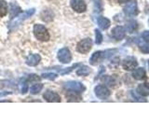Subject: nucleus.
Here are the masks:
<instances>
[{"mask_svg": "<svg viewBox=\"0 0 149 140\" xmlns=\"http://www.w3.org/2000/svg\"><path fill=\"white\" fill-rule=\"evenodd\" d=\"M64 89L65 90H71V91H74L77 92L79 93L83 92L85 91V86L83 85L81 82L78 81H68L64 84Z\"/></svg>", "mask_w": 149, "mask_h": 140, "instance_id": "39448f33", "label": "nucleus"}, {"mask_svg": "<svg viewBox=\"0 0 149 140\" xmlns=\"http://www.w3.org/2000/svg\"><path fill=\"white\" fill-rule=\"evenodd\" d=\"M58 60L63 64H68L72 60V54L67 48H63L58 51Z\"/></svg>", "mask_w": 149, "mask_h": 140, "instance_id": "20e7f679", "label": "nucleus"}, {"mask_svg": "<svg viewBox=\"0 0 149 140\" xmlns=\"http://www.w3.org/2000/svg\"><path fill=\"white\" fill-rule=\"evenodd\" d=\"M66 98L69 102H78L81 100V96L79 95V92L66 90Z\"/></svg>", "mask_w": 149, "mask_h": 140, "instance_id": "4468645a", "label": "nucleus"}, {"mask_svg": "<svg viewBox=\"0 0 149 140\" xmlns=\"http://www.w3.org/2000/svg\"><path fill=\"white\" fill-rule=\"evenodd\" d=\"M14 88V82L10 80H0V89Z\"/></svg>", "mask_w": 149, "mask_h": 140, "instance_id": "b1692460", "label": "nucleus"}, {"mask_svg": "<svg viewBox=\"0 0 149 140\" xmlns=\"http://www.w3.org/2000/svg\"><path fill=\"white\" fill-rule=\"evenodd\" d=\"M8 13V4L5 0H0V17H4Z\"/></svg>", "mask_w": 149, "mask_h": 140, "instance_id": "aec40b11", "label": "nucleus"}, {"mask_svg": "<svg viewBox=\"0 0 149 140\" xmlns=\"http://www.w3.org/2000/svg\"><path fill=\"white\" fill-rule=\"evenodd\" d=\"M124 11L126 14H128V15H136L138 12L136 2L132 1V2H130L129 4H127V6L124 8Z\"/></svg>", "mask_w": 149, "mask_h": 140, "instance_id": "f8f14e48", "label": "nucleus"}, {"mask_svg": "<svg viewBox=\"0 0 149 140\" xmlns=\"http://www.w3.org/2000/svg\"><path fill=\"white\" fill-rule=\"evenodd\" d=\"M20 89H21V92L22 93H26L27 91H28L27 80H25L24 78H22V80L20 82Z\"/></svg>", "mask_w": 149, "mask_h": 140, "instance_id": "393cba45", "label": "nucleus"}, {"mask_svg": "<svg viewBox=\"0 0 149 140\" xmlns=\"http://www.w3.org/2000/svg\"><path fill=\"white\" fill-rule=\"evenodd\" d=\"M140 50H141L144 53H149V45L146 43H139Z\"/></svg>", "mask_w": 149, "mask_h": 140, "instance_id": "cd10ccee", "label": "nucleus"}, {"mask_svg": "<svg viewBox=\"0 0 149 140\" xmlns=\"http://www.w3.org/2000/svg\"><path fill=\"white\" fill-rule=\"evenodd\" d=\"M137 61L136 59H135L134 57H127L126 59H124V61L122 62V66L125 70H128V71H130V70H132L134 69L135 67L137 66Z\"/></svg>", "mask_w": 149, "mask_h": 140, "instance_id": "6e6552de", "label": "nucleus"}, {"mask_svg": "<svg viewBox=\"0 0 149 140\" xmlns=\"http://www.w3.org/2000/svg\"><path fill=\"white\" fill-rule=\"evenodd\" d=\"M42 89H43V84H40V83L34 84V85L31 87L30 92L32 94H37V93H39L41 92Z\"/></svg>", "mask_w": 149, "mask_h": 140, "instance_id": "4be33fe9", "label": "nucleus"}, {"mask_svg": "<svg viewBox=\"0 0 149 140\" xmlns=\"http://www.w3.org/2000/svg\"><path fill=\"white\" fill-rule=\"evenodd\" d=\"M137 22L135 21H130L127 23V25H126V29L129 33H133L135 30H136L137 28Z\"/></svg>", "mask_w": 149, "mask_h": 140, "instance_id": "5701e85b", "label": "nucleus"}, {"mask_svg": "<svg viewBox=\"0 0 149 140\" xmlns=\"http://www.w3.org/2000/svg\"><path fill=\"white\" fill-rule=\"evenodd\" d=\"M57 74L54 73H44L42 74V78H47V79H50V80H53L56 78H57Z\"/></svg>", "mask_w": 149, "mask_h": 140, "instance_id": "bb28decb", "label": "nucleus"}, {"mask_svg": "<svg viewBox=\"0 0 149 140\" xmlns=\"http://www.w3.org/2000/svg\"><path fill=\"white\" fill-rule=\"evenodd\" d=\"M97 22H98V25H99V27L102 30H106L107 28H109L110 23H111L108 19L105 17H99L97 20Z\"/></svg>", "mask_w": 149, "mask_h": 140, "instance_id": "dca6fc26", "label": "nucleus"}, {"mask_svg": "<svg viewBox=\"0 0 149 140\" xmlns=\"http://www.w3.org/2000/svg\"><path fill=\"white\" fill-rule=\"evenodd\" d=\"M95 42L96 44H101L102 42V35L100 32V30L98 29L95 30Z\"/></svg>", "mask_w": 149, "mask_h": 140, "instance_id": "a878e982", "label": "nucleus"}, {"mask_svg": "<svg viewBox=\"0 0 149 140\" xmlns=\"http://www.w3.org/2000/svg\"><path fill=\"white\" fill-rule=\"evenodd\" d=\"M129 1H130V0H118V2L119 3H127V2H129Z\"/></svg>", "mask_w": 149, "mask_h": 140, "instance_id": "473e14b6", "label": "nucleus"}, {"mask_svg": "<svg viewBox=\"0 0 149 140\" xmlns=\"http://www.w3.org/2000/svg\"><path fill=\"white\" fill-rule=\"evenodd\" d=\"M91 73V68L87 66V65H82L81 67H79L77 71V74L78 76H88Z\"/></svg>", "mask_w": 149, "mask_h": 140, "instance_id": "6ab92c4d", "label": "nucleus"}, {"mask_svg": "<svg viewBox=\"0 0 149 140\" xmlns=\"http://www.w3.org/2000/svg\"><path fill=\"white\" fill-rule=\"evenodd\" d=\"M41 61V56L39 54H31L28 56V58L26 60V64L29 66H36Z\"/></svg>", "mask_w": 149, "mask_h": 140, "instance_id": "ddd939ff", "label": "nucleus"}, {"mask_svg": "<svg viewBox=\"0 0 149 140\" xmlns=\"http://www.w3.org/2000/svg\"><path fill=\"white\" fill-rule=\"evenodd\" d=\"M71 8L76 12L82 13L85 12L87 9V5L84 0H71Z\"/></svg>", "mask_w": 149, "mask_h": 140, "instance_id": "0eeeda50", "label": "nucleus"}, {"mask_svg": "<svg viewBox=\"0 0 149 140\" xmlns=\"http://www.w3.org/2000/svg\"><path fill=\"white\" fill-rule=\"evenodd\" d=\"M132 77L135 79H138V80L143 79L146 78V71H144L143 68H137L132 72Z\"/></svg>", "mask_w": 149, "mask_h": 140, "instance_id": "a211bd4d", "label": "nucleus"}, {"mask_svg": "<svg viewBox=\"0 0 149 140\" xmlns=\"http://www.w3.org/2000/svg\"><path fill=\"white\" fill-rule=\"evenodd\" d=\"M40 77H38L37 75H30L28 77V81L29 82H35V81H39Z\"/></svg>", "mask_w": 149, "mask_h": 140, "instance_id": "c756f323", "label": "nucleus"}, {"mask_svg": "<svg viewBox=\"0 0 149 140\" xmlns=\"http://www.w3.org/2000/svg\"><path fill=\"white\" fill-rule=\"evenodd\" d=\"M35 12H36V9L35 8H30V9H28L27 11L22 12V14H20V15H18L16 18L13 19L10 26L13 28V27L19 25L20 23H22L24 20H26V19H28L29 17H31L33 14H35Z\"/></svg>", "mask_w": 149, "mask_h": 140, "instance_id": "f03ea898", "label": "nucleus"}, {"mask_svg": "<svg viewBox=\"0 0 149 140\" xmlns=\"http://www.w3.org/2000/svg\"><path fill=\"white\" fill-rule=\"evenodd\" d=\"M148 23H149V19H148Z\"/></svg>", "mask_w": 149, "mask_h": 140, "instance_id": "f704fd0d", "label": "nucleus"}, {"mask_svg": "<svg viewBox=\"0 0 149 140\" xmlns=\"http://www.w3.org/2000/svg\"><path fill=\"white\" fill-rule=\"evenodd\" d=\"M104 56H105V51H101V50L96 51V52H94L91 55V57L90 59V64L91 65H96L104 58Z\"/></svg>", "mask_w": 149, "mask_h": 140, "instance_id": "9d476101", "label": "nucleus"}, {"mask_svg": "<svg viewBox=\"0 0 149 140\" xmlns=\"http://www.w3.org/2000/svg\"><path fill=\"white\" fill-rule=\"evenodd\" d=\"M125 34H126V31L123 26H116L115 28H113V30H112V36H113V37L116 40L123 39L125 37Z\"/></svg>", "mask_w": 149, "mask_h": 140, "instance_id": "1a4fd4ad", "label": "nucleus"}, {"mask_svg": "<svg viewBox=\"0 0 149 140\" xmlns=\"http://www.w3.org/2000/svg\"><path fill=\"white\" fill-rule=\"evenodd\" d=\"M92 47V40L91 38H85L78 42L77 50L80 53H87L91 50Z\"/></svg>", "mask_w": 149, "mask_h": 140, "instance_id": "7ed1b4c3", "label": "nucleus"}, {"mask_svg": "<svg viewBox=\"0 0 149 140\" xmlns=\"http://www.w3.org/2000/svg\"><path fill=\"white\" fill-rule=\"evenodd\" d=\"M77 66H78V64H74L73 66H71V67H67V68H65L64 70H62L61 71V74L62 75H65V74H68V73H70V72H72L73 70H74V68H76Z\"/></svg>", "mask_w": 149, "mask_h": 140, "instance_id": "c85d7f7f", "label": "nucleus"}, {"mask_svg": "<svg viewBox=\"0 0 149 140\" xmlns=\"http://www.w3.org/2000/svg\"><path fill=\"white\" fill-rule=\"evenodd\" d=\"M12 93L11 92H0V96H4V95H8V94H10Z\"/></svg>", "mask_w": 149, "mask_h": 140, "instance_id": "2f4dec72", "label": "nucleus"}, {"mask_svg": "<svg viewBox=\"0 0 149 140\" xmlns=\"http://www.w3.org/2000/svg\"><path fill=\"white\" fill-rule=\"evenodd\" d=\"M102 80L106 85L111 87H115L118 84V78H116V76H105L102 78Z\"/></svg>", "mask_w": 149, "mask_h": 140, "instance_id": "2eb2a0df", "label": "nucleus"}, {"mask_svg": "<svg viewBox=\"0 0 149 140\" xmlns=\"http://www.w3.org/2000/svg\"><path fill=\"white\" fill-rule=\"evenodd\" d=\"M94 92L96 96L102 100L107 99L110 96V91L104 85H97L94 89Z\"/></svg>", "mask_w": 149, "mask_h": 140, "instance_id": "423d86ee", "label": "nucleus"}, {"mask_svg": "<svg viewBox=\"0 0 149 140\" xmlns=\"http://www.w3.org/2000/svg\"><path fill=\"white\" fill-rule=\"evenodd\" d=\"M137 92L140 95H143V96L149 95V84L148 83L140 84L137 87Z\"/></svg>", "mask_w": 149, "mask_h": 140, "instance_id": "f3484780", "label": "nucleus"}, {"mask_svg": "<svg viewBox=\"0 0 149 140\" xmlns=\"http://www.w3.org/2000/svg\"><path fill=\"white\" fill-rule=\"evenodd\" d=\"M41 18L46 22H49L53 19V13L51 12L49 9H47V10L41 13Z\"/></svg>", "mask_w": 149, "mask_h": 140, "instance_id": "412c9836", "label": "nucleus"}, {"mask_svg": "<svg viewBox=\"0 0 149 140\" xmlns=\"http://www.w3.org/2000/svg\"><path fill=\"white\" fill-rule=\"evenodd\" d=\"M148 67H149V61H148Z\"/></svg>", "mask_w": 149, "mask_h": 140, "instance_id": "72a5a7b5", "label": "nucleus"}, {"mask_svg": "<svg viewBox=\"0 0 149 140\" xmlns=\"http://www.w3.org/2000/svg\"><path fill=\"white\" fill-rule=\"evenodd\" d=\"M142 37L144 41L149 43V31H144L142 34Z\"/></svg>", "mask_w": 149, "mask_h": 140, "instance_id": "7c9ffc66", "label": "nucleus"}, {"mask_svg": "<svg viewBox=\"0 0 149 140\" xmlns=\"http://www.w3.org/2000/svg\"><path fill=\"white\" fill-rule=\"evenodd\" d=\"M34 34L35 36L36 37L38 40L41 41H48L49 40V33L48 31V29L42 24H39V23H36L34 26Z\"/></svg>", "mask_w": 149, "mask_h": 140, "instance_id": "f257e3e1", "label": "nucleus"}, {"mask_svg": "<svg viewBox=\"0 0 149 140\" xmlns=\"http://www.w3.org/2000/svg\"><path fill=\"white\" fill-rule=\"evenodd\" d=\"M43 98L47 102H61L60 95L52 91H47L43 94Z\"/></svg>", "mask_w": 149, "mask_h": 140, "instance_id": "9b49d317", "label": "nucleus"}]
</instances>
